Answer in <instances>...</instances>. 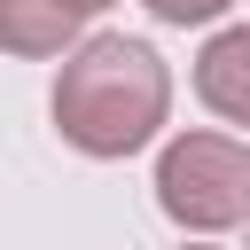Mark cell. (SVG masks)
<instances>
[{"mask_svg":"<svg viewBox=\"0 0 250 250\" xmlns=\"http://www.w3.org/2000/svg\"><path fill=\"white\" fill-rule=\"evenodd\" d=\"M148 16H164V23H211L227 0H141Z\"/></svg>","mask_w":250,"mask_h":250,"instance_id":"obj_5","label":"cell"},{"mask_svg":"<svg viewBox=\"0 0 250 250\" xmlns=\"http://www.w3.org/2000/svg\"><path fill=\"white\" fill-rule=\"evenodd\" d=\"M156 203L172 227L188 234H219L250 219V148L219 141V133H180L156 156Z\"/></svg>","mask_w":250,"mask_h":250,"instance_id":"obj_2","label":"cell"},{"mask_svg":"<svg viewBox=\"0 0 250 250\" xmlns=\"http://www.w3.org/2000/svg\"><path fill=\"white\" fill-rule=\"evenodd\" d=\"M86 8H109V0H86Z\"/></svg>","mask_w":250,"mask_h":250,"instance_id":"obj_6","label":"cell"},{"mask_svg":"<svg viewBox=\"0 0 250 250\" xmlns=\"http://www.w3.org/2000/svg\"><path fill=\"white\" fill-rule=\"evenodd\" d=\"M164 109H172V78H164L148 39L102 31V39L62 55L55 125H62V141L78 156H133V148H148Z\"/></svg>","mask_w":250,"mask_h":250,"instance_id":"obj_1","label":"cell"},{"mask_svg":"<svg viewBox=\"0 0 250 250\" xmlns=\"http://www.w3.org/2000/svg\"><path fill=\"white\" fill-rule=\"evenodd\" d=\"M195 94H203L219 117L250 125V23H242V31H219V39L195 55Z\"/></svg>","mask_w":250,"mask_h":250,"instance_id":"obj_4","label":"cell"},{"mask_svg":"<svg viewBox=\"0 0 250 250\" xmlns=\"http://www.w3.org/2000/svg\"><path fill=\"white\" fill-rule=\"evenodd\" d=\"M94 8L86 0H0V39L16 55H62Z\"/></svg>","mask_w":250,"mask_h":250,"instance_id":"obj_3","label":"cell"}]
</instances>
